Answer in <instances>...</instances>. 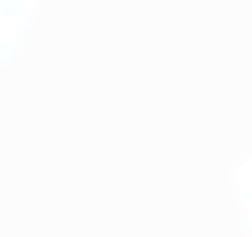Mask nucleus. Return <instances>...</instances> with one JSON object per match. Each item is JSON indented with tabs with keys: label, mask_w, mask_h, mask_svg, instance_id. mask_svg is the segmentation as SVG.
Returning <instances> with one entry per match:
<instances>
[]
</instances>
